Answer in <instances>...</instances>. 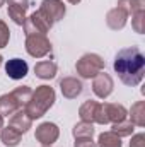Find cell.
I'll return each mask as SVG.
<instances>
[{
	"label": "cell",
	"mask_w": 145,
	"mask_h": 147,
	"mask_svg": "<svg viewBox=\"0 0 145 147\" xmlns=\"http://www.w3.org/2000/svg\"><path fill=\"white\" fill-rule=\"evenodd\" d=\"M113 69L118 74L119 80L125 86L135 87L144 80L145 74V57L140 51L138 46H130V48H123L116 53L114 62H113Z\"/></svg>",
	"instance_id": "cell-1"
},
{
	"label": "cell",
	"mask_w": 145,
	"mask_h": 147,
	"mask_svg": "<svg viewBox=\"0 0 145 147\" xmlns=\"http://www.w3.org/2000/svg\"><path fill=\"white\" fill-rule=\"evenodd\" d=\"M56 101V94H55V89L43 84V86H38L36 91H33L31 94V99L29 103L26 105L24 111L29 115L31 120H36L46 115V111L50 110Z\"/></svg>",
	"instance_id": "cell-2"
},
{
	"label": "cell",
	"mask_w": 145,
	"mask_h": 147,
	"mask_svg": "<svg viewBox=\"0 0 145 147\" xmlns=\"http://www.w3.org/2000/svg\"><path fill=\"white\" fill-rule=\"evenodd\" d=\"M75 70L82 79H94L99 72L104 70V60L97 53H85L77 60Z\"/></svg>",
	"instance_id": "cell-3"
},
{
	"label": "cell",
	"mask_w": 145,
	"mask_h": 147,
	"mask_svg": "<svg viewBox=\"0 0 145 147\" xmlns=\"http://www.w3.org/2000/svg\"><path fill=\"white\" fill-rule=\"evenodd\" d=\"M22 28H24L26 36H31V34H43V36H46V34L50 33V29L53 28V24H51L44 16H41L36 10V12H33L29 17H26Z\"/></svg>",
	"instance_id": "cell-4"
},
{
	"label": "cell",
	"mask_w": 145,
	"mask_h": 147,
	"mask_svg": "<svg viewBox=\"0 0 145 147\" xmlns=\"http://www.w3.org/2000/svg\"><path fill=\"white\" fill-rule=\"evenodd\" d=\"M38 12L41 16H44L51 24H55V22H58V21H62L65 17L67 7H65V3L62 0H43Z\"/></svg>",
	"instance_id": "cell-5"
},
{
	"label": "cell",
	"mask_w": 145,
	"mask_h": 147,
	"mask_svg": "<svg viewBox=\"0 0 145 147\" xmlns=\"http://www.w3.org/2000/svg\"><path fill=\"white\" fill-rule=\"evenodd\" d=\"M26 51L33 58H43L51 51V43L50 39L43 34H31L26 36Z\"/></svg>",
	"instance_id": "cell-6"
},
{
	"label": "cell",
	"mask_w": 145,
	"mask_h": 147,
	"mask_svg": "<svg viewBox=\"0 0 145 147\" xmlns=\"http://www.w3.org/2000/svg\"><path fill=\"white\" fill-rule=\"evenodd\" d=\"M34 137H36V140L43 147H51L56 140H58V137H60V128H58L56 123L43 121L41 125L36 127Z\"/></svg>",
	"instance_id": "cell-7"
},
{
	"label": "cell",
	"mask_w": 145,
	"mask_h": 147,
	"mask_svg": "<svg viewBox=\"0 0 145 147\" xmlns=\"http://www.w3.org/2000/svg\"><path fill=\"white\" fill-rule=\"evenodd\" d=\"M79 116L82 121H89V123H99V125H106L104 118H103V108L101 103L97 101H85L80 108H79Z\"/></svg>",
	"instance_id": "cell-8"
},
{
	"label": "cell",
	"mask_w": 145,
	"mask_h": 147,
	"mask_svg": "<svg viewBox=\"0 0 145 147\" xmlns=\"http://www.w3.org/2000/svg\"><path fill=\"white\" fill-rule=\"evenodd\" d=\"M114 89V82H113V77L106 74L104 70L99 72L94 79H92V91L94 94L99 98V99H106L108 96H111Z\"/></svg>",
	"instance_id": "cell-9"
},
{
	"label": "cell",
	"mask_w": 145,
	"mask_h": 147,
	"mask_svg": "<svg viewBox=\"0 0 145 147\" xmlns=\"http://www.w3.org/2000/svg\"><path fill=\"white\" fill-rule=\"evenodd\" d=\"M103 108V118H104V123H118V121H123L128 118V111L123 105H118V103H104L101 105Z\"/></svg>",
	"instance_id": "cell-10"
},
{
	"label": "cell",
	"mask_w": 145,
	"mask_h": 147,
	"mask_svg": "<svg viewBox=\"0 0 145 147\" xmlns=\"http://www.w3.org/2000/svg\"><path fill=\"white\" fill-rule=\"evenodd\" d=\"M7 2H9V9H7L9 17L17 26H22L26 21V12L29 9V0H7Z\"/></svg>",
	"instance_id": "cell-11"
},
{
	"label": "cell",
	"mask_w": 145,
	"mask_h": 147,
	"mask_svg": "<svg viewBox=\"0 0 145 147\" xmlns=\"http://www.w3.org/2000/svg\"><path fill=\"white\" fill-rule=\"evenodd\" d=\"M28 72H29V65L22 58H12V60H7V63H5V74L12 80L24 79Z\"/></svg>",
	"instance_id": "cell-12"
},
{
	"label": "cell",
	"mask_w": 145,
	"mask_h": 147,
	"mask_svg": "<svg viewBox=\"0 0 145 147\" xmlns=\"http://www.w3.org/2000/svg\"><path fill=\"white\" fill-rule=\"evenodd\" d=\"M82 89H84V86L77 77H63L60 80V91H62L63 98H67V99H75L77 96H80Z\"/></svg>",
	"instance_id": "cell-13"
},
{
	"label": "cell",
	"mask_w": 145,
	"mask_h": 147,
	"mask_svg": "<svg viewBox=\"0 0 145 147\" xmlns=\"http://www.w3.org/2000/svg\"><path fill=\"white\" fill-rule=\"evenodd\" d=\"M126 21H128V14L121 7H114V9H111L106 14V24H108L109 29H113V31L123 29L126 26Z\"/></svg>",
	"instance_id": "cell-14"
},
{
	"label": "cell",
	"mask_w": 145,
	"mask_h": 147,
	"mask_svg": "<svg viewBox=\"0 0 145 147\" xmlns=\"http://www.w3.org/2000/svg\"><path fill=\"white\" fill-rule=\"evenodd\" d=\"M9 125H10V127H14L17 132L26 134V132L33 127V120L29 118V115H28L24 110H19V111H15V113L12 115V118H10V123H9Z\"/></svg>",
	"instance_id": "cell-15"
},
{
	"label": "cell",
	"mask_w": 145,
	"mask_h": 147,
	"mask_svg": "<svg viewBox=\"0 0 145 147\" xmlns=\"http://www.w3.org/2000/svg\"><path fill=\"white\" fill-rule=\"evenodd\" d=\"M22 110L19 101L15 99V96L12 92H7V94H2L0 96V115L5 118L9 115H14L15 111Z\"/></svg>",
	"instance_id": "cell-16"
},
{
	"label": "cell",
	"mask_w": 145,
	"mask_h": 147,
	"mask_svg": "<svg viewBox=\"0 0 145 147\" xmlns=\"http://www.w3.org/2000/svg\"><path fill=\"white\" fill-rule=\"evenodd\" d=\"M34 74H36V77L43 79V80L53 79L56 75V63L51 60H41L34 65Z\"/></svg>",
	"instance_id": "cell-17"
},
{
	"label": "cell",
	"mask_w": 145,
	"mask_h": 147,
	"mask_svg": "<svg viewBox=\"0 0 145 147\" xmlns=\"http://www.w3.org/2000/svg\"><path fill=\"white\" fill-rule=\"evenodd\" d=\"M21 139H22V134L21 132H17L14 127H3L2 130H0V140L3 142V146L7 147H15L19 146V142H21Z\"/></svg>",
	"instance_id": "cell-18"
},
{
	"label": "cell",
	"mask_w": 145,
	"mask_h": 147,
	"mask_svg": "<svg viewBox=\"0 0 145 147\" xmlns=\"http://www.w3.org/2000/svg\"><path fill=\"white\" fill-rule=\"evenodd\" d=\"M128 118L133 125L137 127H145V101H137L132 105L128 111Z\"/></svg>",
	"instance_id": "cell-19"
},
{
	"label": "cell",
	"mask_w": 145,
	"mask_h": 147,
	"mask_svg": "<svg viewBox=\"0 0 145 147\" xmlns=\"http://www.w3.org/2000/svg\"><path fill=\"white\" fill-rule=\"evenodd\" d=\"M97 147H123V142H121V137H118L116 134H113L111 130L109 132H103L96 142Z\"/></svg>",
	"instance_id": "cell-20"
},
{
	"label": "cell",
	"mask_w": 145,
	"mask_h": 147,
	"mask_svg": "<svg viewBox=\"0 0 145 147\" xmlns=\"http://www.w3.org/2000/svg\"><path fill=\"white\" fill-rule=\"evenodd\" d=\"M116 7H121L128 16L132 14H137V12H142L145 10V0H118V5Z\"/></svg>",
	"instance_id": "cell-21"
},
{
	"label": "cell",
	"mask_w": 145,
	"mask_h": 147,
	"mask_svg": "<svg viewBox=\"0 0 145 147\" xmlns=\"http://www.w3.org/2000/svg\"><path fill=\"white\" fill-rule=\"evenodd\" d=\"M135 130V125L130 121V120H123V121H118V123H113L111 127V132L116 134L118 137H130Z\"/></svg>",
	"instance_id": "cell-22"
},
{
	"label": "cell",
	"mask_w": 145,
	"mask_h": 147,
	"mask_svg": "<svg viewBox=\"0 0 145 147\" xmlns=\"http://www.w3.org/2000/svg\"><path fill=\"white\" fill-rule=\"evenodd\" d=\"M94 123H89V121H79L75 127L72 128V135L73 137H92L94 135Z\"/></svg>",
	"instance_id": "cell-23"
},
{
	"label": "cell",
	"mask_w": 145,
	"mask_h": 147,
	"mask_svg": "<svg viewBox=\"0 0 145 147\" xmlns=\"http://www.w3.org/2000/svg\"><path fill=\"white\" fill-rule=\"evenodd\" d=\"M12 94L15 96V99L19 101L21 108L24 110V108H26V105H28V103H29V99H31L33 89H31L29 86H19V87H15V89L12 91Z\"/></svg>",
	"instance_id": "cell-24"
},
{
	"label": "cell",
	"mask_w": 145,
	"mask_h": 147,
	"mask_svg": "<svg viewBox=\"0 0 145 147\" xmlns=\"http://www.w3.org/2000/svg\"><path fill=\"white\" fill-rule=\"evenodd\" d=\"M132 28L135 29V33L144 34V31H145V10L137 12V14L132 16Z\"/></svg>",
	"instance_id": "cell-25"
},
{
	"label": "cell",
	"mask_w": 145,
	"mask_h": 147,
	"mask_svg": "<svg viewBox=\"0 0 145 147\" xmlns=\"http://www.w3.org/2000/svg\"><path fill=\"white\" fill-rule=\"evenodd\" d=\"M9 39H10V29H9V26L0 19V50L9 45Z\"/></svg>",
	"instance_id": "cell-26"
},
{
	"label": "cell",
	"mask_w": 145,
	"mask_h": 147,
	"mask_svg": "<svg viewBox=\"0 0 145 147\" xmlns=\"http://www.w3.org/2000/svg\"><path fill=\"white\" fill-rule=\"evenodd\" d=\"M73 147H97L92 137H75Z\"/></svg>",
	"instance_id": "cell-27"
},
{
	"label": "cell",
	"mask_w": 145,
	"mask_h": 147,
	"mask_svg": "<svg viewBox=\"0 0 145 147\" xmlns=\"http://www.w3.org/2000/svg\"><path fill=\"white\" fill-rule=\"evenodd\" d=\"M130 147H145V134H137L132 137Z\"/></svg>",
	"instance_id": "cell-28"
},
{
	"label": "cell",
	"mask_w": 145,
	"mask_h": 147,
	"mask_svg": "<svg viewBox=\"0 0 145 147\" xmlns=\"http://www.w3.org/2000/svg\"><path fill=\"white\" fill-rule=\"evenodd\" d=\"M67 2H68V3H72V5H77L80 0H67Z\"/></svg>",
	"instance_id": "cell-29"
},
{
	"label": "cell",
	"mask_w": 145,
	"mask_h": 147,
	"mask_svg": "<svg viewBox=\"0 0 145 147\" xmlns=\"http://www.w3.org/2000/svg\"><path fill=\"white\" fill-rule=\"evenodd\" d=\"M2 128H3V116L0 115V130H2Z\"/></svg>",
	"instance_id": "cell-30"
},
{
	"label": "cell",
	"mask_w": 145,
	"mask_h": 147,
	"mask_svg": "<svg viewBox=\"0 0 145 147\" xmlns=\"http://www.w3.org/2000/svg\"><path fill=\"white\" fill-rule=\"evenodd\" d=\"M3 3H5V0H0V7H2V5H3Z\"/></svg>",
	"instance_id": "cell-31"
},
{
	"label": "cell",
	"mask_w": 145,
	"mask_h": 147,
	"mask_svg": "<svg viewBox=\"0 0 145 147\" xmlns=\"http://www.w3.org/2000/svg\"><path fill=\"white\" fill-rule=\"evenodd\" d=\"M2 62H3V58H2V55H0V65H2Z\"/></svg>",
	"instance_id": "cell-32"
}]
</instances>
